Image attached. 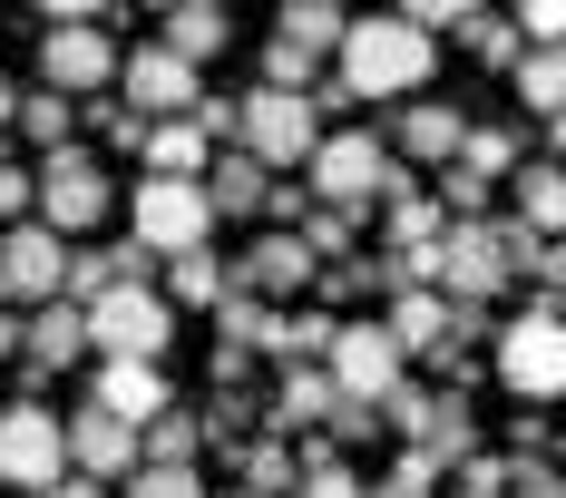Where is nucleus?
<instances>
[{
  "label": "nucleus",
  "instance_id": "f257e3e1",
  "mask_svg": "<svg viewBox=\"0 0 566 498\" xmlns=\"http://www.w3.org/2000/svg\"><path fill=\"white\" fill-rule=\"evenodd\" d=\"M440 69V40L420 20H342L333 40V79L352 98H420Z\"/></svg>",
  "mask_w": 566,
  "mask_h": 498
},
{
  "label": "nucleus",
  "instance_id": "f03ea898",
  "mask_svg": "<svg viewBox=\"0 0 566 498\" xmlns=\"http://www.w3.org/2000/svg\"><path fill=\"white\" fill-rule=\"evenodd\" d=\"M30 216L50 225V235H98V225L117 216L108 157H88L78 137H69V147H40V166H30Z\"/></svg>",
  "mask_w": 566,
  "mask_h": 498
},
{
  "label": "nucleus",
  "instance_id": "7ed1b4c3",
  "mask_svg": "<svg viewBox=\"0 0 566 498\" xmlns=\"http://www.w3.org/2000/svg\"><path fill=\"white\" fill-rule=\"evenodd\" d=\"M303 176H313V196H323V206H352V216H371L391 186H410V166L391 157V137H381V127H333V137H313Z\"/></svg>",
  "mask_w": 566,
  "mask_h": 498
},
{
  "label": "nucleus",
  "instance_id": "20e7f679",
  "mask_svg": "<svg viewBox=\"0 0 566 498\" xmlns=\"http://www.w3.org/2000/svg\"><path fill=\"white\" fill-rule=\"evenodd\" d=\"M78 313H88V352L98 362H167V342H176V303L157 283H108Z\"/></svg>",
  "mask_w": 566,
  "mask_h": 498
},
{
  "label": "nucleus",
  "instance_id": "39448f33",
  "mask_svg": "<svg viewBox=\"0 0 566 498\" xmlns=\"http://www.w3.org/2000/svg\"><path fill=\"white\" fill-rule=\"evenodd\" d=\"M430 283L450 293V303H499L509 293V225L489 216H450L440 235H430Z\"/></svg>",
  "mask_w": 566,
  "mask_h": 498
},
{
  "label": "nucleus",
  "instance_id": "423d86ee",
  "mask_svg": "<svg viewBox=\"0 0 566 498\" xmlns=\"http://www.w3.org/2000/svg\"><path fill=\"white\" fill-rule=\"evenodd\" d=\"M127 245H147L157 264L167 255H206L216 245V206H206V186L196 176H137V196H127Z\"/></svg>",
  "mask_w": 566,
  "mask_h": 498
},
{
  "label": "nucleus",
  "instance_id": "0eeeda50",
  "mask_svg": "<svg viewBox=\"0 0 566 498\" xmlns=\"http://www.w3.org/2000/svg\"><path fill=\"white\" fill-rule=\"evenodd\" d=\"M489 342H499V382H509L517 401H537V411H547V401L566 391V313H557V303L509 313Z\"/></svg>",
  "mask_w": 566,
  "mask_h": 498
},
{
  "label": "nucleus",
  "instance_id": "6e6552de",
  "mask_svg": "<svg viewBox=\"0 0 566 498\" xmlns=\"http://www.w3.org/2000/svg\"><path fill=\"white\" fill-rule=\"evenodd\" d=\"M234 137H244V157H264V166L283 176V166L313 157L323 117H313V98H303V89H254V98H234Z\"/></svg>",
  "mask_w": 566,
  "mask_h": 498
},
{
  "label": "nucleus",
  "instance_id": "1a4fd4ad",
  "mask_svg": "<svg viewBox=\"0 0 566 498\" xmlns=\"http://www.w3.org/2000/svg\"><path fill=\"white\" fill-rule=\"evenodd\" d=\"M323 372H333L342 401H361V411H381V391L410 382V362H400V342L381 332V313H361V323H333V352H323Z\"/></svg>",
  "mask_w": 566,
  "mask_h": 498
},
{
  "label": "nucleus",
  "instance_id": "9d476101",
  "mask_svg": "<svg viewBox=\"0 0 566 498\" xmlns=\"http://www.w3.org/2000/svg\"><path fill=\"white\" fill-rule=\"evenodd\" d=\"M69 469V430L50 401H0V489H50Z\"/></svg>",
  "mask_w": 566,
  "mask_h": 498
},
{
  "label": "nucleus",
  "instance_id": "9b49d317",
  "mask_svg": "<svg viewBox=\"0 0 566 498\" xmlns=\"http://www.w3.org/2000/svg\"><path fill=\"white\" fill-rule=\"evenodd\" d=\"M40 79H50L59 98H98V89H117V40L98 30V20H50Z\"/></svg>",
  "mask_w": 566,
  "mask_h": 498
},
{
  "label": "nucleus",
  "instance_id": "f8f14e48",
  "mask_svg": "<svg viewBox=\"0 0 566 498\" xmlns=\"http://www.w3.org/2000/svg\"><path fill=\"white\" fill-rule=\"evenodd\" d=\"M117 89H127V108H137V117H186L196 98H206V69L176 59L167 40H157V50H117Z\"/></svg>",
  "mask_w": 566,
  "mask_h": 498
},
{
  "label": "nucleus",
  "instance_id": "ddd939ff",
  "mask_svg": "<svg viewBox=\"0 0 566 498\" xmlns=\"http://www.w3.org/2000/svg\"><path fill=\"white\" fill-rule=\"evenodd\" d=\"M59 274H69V235H50L40 216H20L0 235V283H10V303H50Z\"/></svg>",
  "mask_w": 566,
  "mask_h": 498
},
{
  "label": "nucleus",
  "instance_id": "4468645a",
  "mask_svg": "<svg viewBox=\"0 0 566 498\" xmlns=\"http://www.w3.org/2000/svg\"><path fill=\"white\" fill-rule=\"evenodd\" d=\"M313 274H323V264H313L303 235H264L244 264H226V283H234V293H254V303H293V293H313Z\"/></svg>",
  "mask_w": 566,
  "mask_h": 498
},
{
  "label": "nucleus",
  "instance_id": "2eb2a0df",
  "mask_svg": "<svg viewBox=\"0 0 566 498\" xmlns=\"http://www.w3.org/2000/svg\"><path fill=\"white\" fill-rule=\"evenodd\" d=\"M381 332L400 342V362H440V352H450V293H440V283H391Z\"/></svg>",
  "mask_w": 566,
  "mask_h": 498
},
{
  "label": "nucleus",
  "instance_id": "dca6fc26",
  "mask_svg": "<svg viewBox=\"0 0 566 498\" xmlns=\"http://www.w3.org/2000/svg\"><path fill=\"white\" fill-rule=\"evenodd\" d=\"M59 430H69V469H88V479H108V489L137 469V430L108 421L98 401H88V411H59Z\"/></svg>",
  "mask_w": 566,
  "mask_h": 498
},
{
  "label": "nucleus",
  "instance_id": "f3484780",
  "mask_svg": "<svg viewBox=\"0 0 566 498\" xmlns=\"http://www.w3.org/2000/svg\"><path fill=\"white\" fill-rule=\"evenodd\" d=\"M459 137H469V117L459 98H400V127H391V157L400 166H450Z\"/></svg>",
  "mask_w": 566,
  "mask_h": 498
},
{
  "label": "nucleus",
  "instance_id": "a211bd4d",
  "mask_svg": "<svg viewBox=\"0 0 566 498\" xmlns=\"http://www.w3.org/2000/svg\"><path fill=\"white\" fill-rule=\"evenodd\" d=\"M88 401H98L108 421H127V430H147V421L167 411V362H98Z\"/></svg>",
  "mask_w": 566,
  "mask_h": 498
},
{
  "label": "nucleus",
  "instance_id": "6ab92c4d",
  "mask_svg": "<svg viewBox=\"0 0 566 498\" xmlns=\"http://www.w3.org/2000/svg\"><path fill=\"white\" fill-rule=\"evenodd\" d=\"M78 352H88V313H78L69 293H50V303H40L30 323H20V362H30L40 382H50V372H69Z\"/></svg>",
  "mask_w": 566,
  "mask_h": 498
},
{
  "label": "nucleus",
  "instance_id": "aec40b11",
  "mask_svg": "<svg viewBox=\"0 0 566 498\" xmlns=\"http://www.w3.org/2000/svg\"><path fill=\"white\" fill-rule=\"evenodd\" d=\"M333 411H342V391H333V372H323V362H283V391H274V411H264V421H274V440L323 430Z\"/></svg>",
  "mask_w": 566,
  "mask_h": 498
},
{
  "label": "nucleus",
  "instance_id": "412c9836",
  "mask_svg": "<svg viewBox=\"0 0 566 498\" xmlns=\"http://www.w3.org/2000/svg\"><path fill=\"white\" fill-rule=\"evenodd\" d=\"M206 206H216V225L226 216H264V196H274V166L264 157H244V147H226V157H206Z\"/></svg>",
  "mask_w": 566,
  "mask_h": 498
},
{
  "label": "nucleus",
  "instance_id": "4be33fe9",
  "mask_svg": "<svg viewBox=\"0 0 566 498\" xmlns=\"http://www.w3.org/2000/svg\"><path fill=\"white\" fill-rule=\"evenodd\" d=\"M206 157H216V137L196 117H147V137H137V166L147 176H206Z\"/></svg>",
  "mask_w": 566,
  "mask_h": 498
},
{
  "label": "nucleus",
  "instance_id": "5701e85b",
  "mask_svg": "<svg viewBox=\"0 0 566 498\" xmlns=\"http://www.w3.org/2000/svg\"><path fill=\"white\" fill-rule=\"evenodd\" d=\"M254 352H274V362H323V352H333V313H313V303H274L264 332H254Z\"/></svg>",
  "mask_w": 566,
  "mask_h": 498
},
{
  "label": "nucleus",
  "instance_id": "b1692460",
  "mask_svg": "<svg viewBox=\"0 0 566 498\" xmlns=\"http://www.w3.org/2000/svg\"><path fill=\"white\" fill-rule=\"evenodd\" d=\"M440 196H430V186H391V196H381V235H391V255H410V245H430V235H440Z\"/></svg>",
  "mask_w": 566,
  "mask_h": 498
},
{
  "label": "nucleus",
  "instance_id": "393cba45",
  "mask_svg": "<svg viewBox=\"0 0 566 498\" xmlns=\"http://www.w3.org/2000/svg\"><path fill=\"white\" fill-rule=\"evenodd\" d=\"M517 108L547 127L566 117V50H517Z\"/></svg>",
  "mask_w": 566,
  "mask_h": 498
},
{
  "label": "nucleus",
  "instance_id": "a878e982",
  "mask_svg": "<svg viewBox=\"0 0 566 498\" xmlns=\"http://www.w3.org/2000/svg\"><path fill=\"white\" fill-rule=\"evenodd\" d=\"M226 40H234L226 10H206V0H176V10H167V50H176V59H196V69H206V59H226Z\"/></svg>",
  "mask_w": 566,
  "mask_h": 498
},
{
  "label": "nucleus",
  "instance_id": "bb28decb",
  "mask_svg": "<svg viewBox=\"0 0 566 498\" xmlns=\"http://www.w3.org/2000/svg\"><path fill=\"white\" fill-rule=\"evenodd\" d=\"M342 0H283V20H274V40H293V50H313V59H333V40H342Z\"/></svg>",
  "mask_w": 566,
  "mask_h": 498
},
{
  "label": "nucleus",
  "instance_id": "cd10ccee",
  "mask_svg": "<svg viewBox=\"0 0 566 498\" xmlns=\"http://www.w3.org/2000/svg\"><path fill=\"white\" fill-rule=\"evenodd\" d=\"M509 176H517V225H527V235H557V216H566L557 157H537V166H509Z\"/></svg>",
  "mask_w": 566,
  "mask_h": 498
},
{
  "label": "nucleus",
  "instance_id": "c85d7f7f",
  "mask_svg": "<svg viewBox=\"0 0 566 498\" xmlns=\"http://www.w3.org/2000/svg\"><path fill=\"white\" fill-rule=\"evenodd\" d=\"M10 127H20L30 147H69V127H78V98H59V89L20 98V89H10Z\"/></svg>",
  "mask_w": 566,
  "mask_h": 498
},
{
  "label": "nucleus",
  "instance_id": "c756f323",
  "mask_svg": "<svg viewBox=\"0 0 566 498\" xmlns=\"http://www.w3.org/2000/svg\"><path fill=\"white\" fill-rule=\"evenodd\" d=\"M293 235L313 245V264H342V255H352V235H361V216H352V206H323V196H313V206L293 216Z\"/></svg>",
  "mask_w": 566,
  "mask_h": 498
},
{
  "label": "nucleus",
  "instance_id": "7c9ffc66",
  "mask_svg": "<svg viewBox=\"0 0 566 498\" xmlns=\"http://www.w3.org/2000/svg\"><path fill=\"white\" fill-rule=\"evenodd\" d=\"M196 449H206V411H176V401L137 430V459H196Z\"/></svg>",
  "mask_w": 566,
  "mask_h": 498
},
{
  "label": "nucleus",
  "instance_id": "2f4dec72",
  "mask_svg": "<svg viewBox=\"0 0 566 498\" xmlns=\"http://www.w3.org/2000/svg\"><path fill=\"white\" fill-rule=\"evenodd\" d=\"M117 498H206V469L196 459H137L117 479Z\"/></svg>",
  "mask_w": 566,
  "mask_h": 498
},
{
  "label": "nucleus",
  "instance_id": "473e14b6",
  "mask_svg": "<svg viewBox=\"0 0 566 498\" xmlns=\"http://www.w3.org/2000/svg\"><path fill=\"white\" fill-rule=\"evenodd\" d=\"M450 40H459L469 59H489V69H517V50H527V40H517V20H499V10H469Z\"/></svg>",
  "mask_w": 566,
  "mask_h": 498
},
{
  "label": "nucleus",
  "instance_id": "72a5a7b5",
  "mask_svg": "<svg viewBox=\"0 0 566 498\" xmlns=\"http://www.w3.org/2000/svg\"><path fill=\"white\" fill-rule=\"evenodd\" d=\"M234 283L216 255H167V303H226Z\"/></svg>",
  "mask_w": 566,
  "mask_h": 498
},
{
  "label": "nucleus",
  "instance_id": "f704fd0d",
  "mask_svg": "<svg viewBox=\"0 0 566 498\" xmlns=\"http://www.w3.org/2000/svg\"><path fill=\"white\" fill-rule=\"evenodd\" d=\"M450 166H469V176H489V186H499V176L517 166V127H469Z\"/></svg>",
  "mask_w": 566,
  "mask_h": 498
},
{
  "label": "nucleus",
  "instance_id": "c9c22d12",
  "mask_svg": "<svg viewBox=\"0 0 566 498\" xmlns=\"http://www.w3.org/2000/svg\"><path fill=\"white\" fill-rule=\"evenodd\" d=\"M234 479H244L254 498H283L293 489V440H254L244 459H234Z\"/></svg>",
  "mask_w": 566,
  "mask_h": 498
},
{
  "label": "nucleus",
  "instance_id": "e433bc0d",
  "mask_svg": "<svg viewBox=\"0 0 566 498\" xmlns=\"http://www.w3.org/2000/svg\"><path fill=\"white\" fill-rule=\"evenodd\" d=\"M440 479H450V469H440L430 449L410 440V449H400V459H391V479H381V489H371V498H440Z\"/></svg>",
  "mask_w": 566,
  "mask_h": 498
},
{
  "label": "nucleus",
  "instance_id": "4c0bfd02",
  "mask_svg": "<svg viewBox=\"0 0 566 498\" xmlns=\"http://www.w3.org/2000/svg\"><path fill=\"white\" fill-rule=\"evenodd\" d=\"M323 79V59L293 50V40H264V89H313Z\"/></svg>",
  "mask_w": 566,
  "mask_h": 498
},
{
  "label": "nucleus",
  "instance_id": "58836bf2",
  "mask_svg": "<svg viewBox=\"0 0 566 498\" xmlns=\"http://www.w3.org/2000/svg\"><path fill=\"white\" fill-rule=\"evenodd\" d=\"M440 216H489V176H469V166H440Z\"/></svg>",
  "mask_w": 566,
  "mask_h": 498
},
{
  "label": "nucleus",
  "instance_id": "ea45409f",
  "mask_svg": "<svg viewBox=\"0 0 566 498\" xmlns=\"http://www.w3.org/2000/svg\"><path fill=\"white\" fill-rule=\"evenodd\" d=\"M509 20H517V40H527V50H557V40H566V0H517Z\"/></svg>",
  "mask_w": 566,
  "mask_h": 498
},
{
  "label": "nucleus",
  "instance_id": "a19ab883",
  "mask_svg": "<svg viewBox=\"0 0 566 498\" xmlns=\"http://www.w3.org/2000/svg\"><path fill=\"white\" fill-rule=\"evenodd\" d=\"M469 10H489V0H400L391 20H420V30H430V40H440V30H459V20H469Z\"/></svg>",
  "mask_w": 566,
  "mask_h": 498
},
{
  "label": "nucleus",
  "instance_id": "79ce46f5",
  "mask_svg": "<svg viewBox=\"0 0 566 498\" xmlns=\"http://www.w3.org/2000/svg\"><path fill=\"white\" fill-rule=\"evenodd\" d=\"M293 498H371V489H361V479L333 459V469H303V479H293Z\"/></svg>",
  "mask_w": 566,
  "mask_h": 498
},
{
  "label": "nucleus",
  "instance_id": "37998d69",
  "mask_svg": "<svg viewBox=\"0 0 566 498\" xmlns=\"http://www.w3.org/2000/svg\"><path fill=\"white\" fill-rule=\"evenodd\" d=\"M509 498H566V479H557V469H547V459H517Z\"/></svg>",
  "mask_w": 566,
  "mask_h": 498
},
{
  "label": "nucleus",
  "instance_id": "c03bdc74",
  "mask_svg": "<svg viewBox=\"0 0 566 498\" xmlns=\"http://www.w3.org/2000/svg\"><path fill=\"white\" fill-rule=\"evenodd\" d=\"M30 216V166H0V225Z\"/></svg>",
  "mask_w": 566,
  "mask_h": 498
},
{
  "label": "nucleus",
  "instance_id": "a18cd8bd",
  "mask_svg": "<svg viewBox=\"0 0 566 498\" xmlns=\"http://www.w3.org/2000/svg\"><path fill=\"white\" fill-rule=\"evenodd\" d=\"M30 498H108V479H88V469H59L50 489H30Z\"/></svg>",
  "mask_w": 566,
  "mask_h": 498
},
{
  "label": "nucleus",
  "instance_id": "49530a36",
  "mask_svg": "<svg viewBox=\"0 0 566 498\" xmlns=\"http://www.w3.org/2000/svg\"><path fill=\"white\" fill-rule=\"evenodd\" d=\"M40 20H108V0H40Z\"/></svg>",
  "mask_w": 566,
  "mask_h": 498
},
{
  "label": "nucleus",
  "instance_id": "de8ad7c7",
  "mask_svg": "<svg viewBox=\"0 0 566 498\" xmlns=\"http://www.w3.org/2000/svg\"><path fill=\"white\" fill-rule=\"evenodd\" d=\"M0 362H20V313L0 303Z\"/></svg>",
  "mask_w": 566,
  "mask_h": 498
},
{
  "label": "nucleus",
  "instance_id": "09e8293b",
  "mask_svg": "<svg viewBox=\"0 0 566 498\" xmlns=\"http://www.w3.org/2000/svg\"><path fill=\"white\" fill-rule=\"evenodd\" d=\"M0 127H10V79H0Z\"/></svg>",
  "mask_w": 566,
  "mask_h": 498
},
{
  "label": "nucleus",
  "instance_id": "8fccbe9b",
  "mask_svg": "<svg viewBox=\"0 0 566 498\" xmlns=\"http://www.w3.org/2000/svg\"><path fill=\"white\" fill-rule=\"evenodd\" d=\"M206 498H254V489H206Z\"/></svg>",
  "mask_w": 566,
  "mask_h": 498
},
{
  "label": "nucleus",
  "instance_id": "3c124183",
  "mask_svg": "<svg viewBox=\"0 0 566 498\" xmlns=\"http://www.w3.org/2000/svg\"><path fill=\"white\" fill-rule=\"evenodd\" d=\"M450 498H489V489H450ZM499 498H509V489H499Z\"/></svg>",
  "mask_w": 566,
  "mask_h": 498
},
{
  "label": "nucleus",
  "instance_id": "603ef678",
  "mask_svg": "<svg viewBox=\"0 0 566 498\" xmlns=\"http://www.w3.org/2000/svg\"><path fill=\"white\" fill-rule=\"evenodd\" d=\"M206 10H226V0H206Z\"/></svg>",
  "mask_w": 566,
  "mask_h": 498
}]
</instances>
